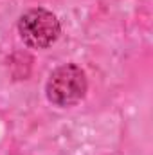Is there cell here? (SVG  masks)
<instances>
[{
    "instance_id": "7a4b0ae2",
    "label": "cell",
    "mask_w": 153,
    "mask_h": 155,
    "mask_svg": "<svg viewBox=\"0 0 153 155\" xmlns=\"http://www.w3.org/2000/svg\"><path fill=\"white\" fill-rule=\"evenodd\" d=\"M18 31L25 45L33 49H45L60 38L61 25L54 13L43 7H34L20 16Z\"/></svg>"
},
{
    "instance_id": "6da1fadb",
    "label": "cell",
    "mask_w": 153,
    "mask_h": 155,
    "mask_svg": "<svg viewBox=\"0 0 153 155\" xmlns=\"http://www.w3.org/2000/svg\"><path fill=\"white\" fill-rule=\"evenodd\" d=\"M47 97L56 107H72L86 94V76L74 65L67 63L54 69L47 81Z\"/></svg>"
}]
</instances>
